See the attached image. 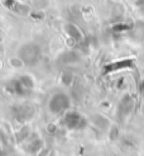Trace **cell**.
<instances>
[{
    "label": "cell",
    "mask_w": 144,
    "mask_h": 156,
    "mask_svg": "<svg viewBox=\"0 0 144 156\" xmlns=\"http://www.w3.org/2000/svg\"><path fill=\"white\" fill-rule=\"evenodd\" d=\"M39 55H41V51H39V47L33 43L30 44H25L23 46L19 51V57L20 60L24 62V64H28V65H33L38 61L39 58Z\"/></svg>",
    "instance_id": "obj_1"
},
{
    "label": "cell",
    "mask_w": 144,
    "mask_h": 156,
    "mask_svg": "<svg viewBox=\"0 0 144 156\" xmlns=\"http://www.w3.org/2000/svg\"><path fill=\"white\" fill-rule=\"evenodd\" d=\"M68 105H70V99L63 93H58V94L53 95L49 102V109L53 113L63 112L65 109L68 108Z\"/></svg>",
    "instance_id": "obj_2"
},
{
    "label": "cell",
    "mask_w": 144,
    "mask_h": 156,
    "mask_svg": "<svg viewBox=\"0 0 144 156\" xmlns=\"http://www.w3.org/2000/svg\"><path fill=\"white\" fill-rule=\"evenodd\" d=\"M134 66V60L133 58H126V60H120L116 62H111V64L106 65L104 67V73L109 74V73H116L120 71V70L124 69H130Z\"/></svg>",
    "instance_id": "obj_3"
},
{
    "label": "cell",
    "mask_w": 144,
    "mask_h": 156,
    "mask_svg": "<svg viewBox=\"0 0 144 156\" xmlns=\"http://www.w3.org/2000/svg\"><path fill=\"white\" fill-rule=\"evenodd\" d=\"M65 122L70 128H79L80 123L83 122V119L81 118V115L79 113L71 112V113H67L66 118H65Z\"/></svg>",
    "instance_id": "obj_4"
},
{
    "label": "cell",
    "mask_w": 144,
    "mask_h": 156,
    "mask_svg": "<svg viewBox=\"0 0 144 156\" xmlns=\"http://www.w3.org/2000/svg\"><path fill=\"white\" fill-rule=\"evenodd\" d=\"M5 5H6V8H9V9L17 12V13H20V14H24L28 12L27 5L18 3L17 0H5Z\"/></svg>",
    "instance_id": "obj_5"
},
{
    "label": "cell",
    "mask_w": 144,
    "mask_h": 156,
    "mask_svg": "<svg viewBox=\"0 0 144 156\" xmlns=\"http://www.w3.org/2000/svg\"><path fill=\"white\" fill-rule=\"evenodd\" d=\"M66 32H67V34L70 36V37H72V38H75L76 41H80L81 38H82V33H81V30L76 27L75 24H66Z\"/></svg>",
    "instance_id": "obj_6"
}]
</instances>
